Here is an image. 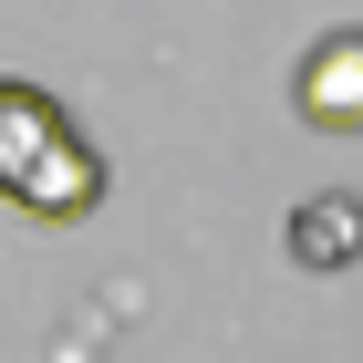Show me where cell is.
<instances>
[{
    "instance_id": "obj_3",
    "label": "cell",
    "mask_w": 363,
    "mask_h": 363,
    "mask_svg": "<svg viewBox=\"0 0 363 363\" xmlns=\"http://www.w3.org/2000/svg\"><path fill=\"white\" fill-rule=\"evenodd\" d=\"M280 250L301 259L311 280L353 270V259H363V197H353V187H322V197H301V208L280 218Z\"/></svg>"
},
{
    "instance_id": "obj_2",
    "label": "cell",
    "mask_w": 363,
    "mask_h": 363,
    "mask_svg": "<svg viewBox=\"0 0 363 363\" xmlns=\"http://www.w3.org/2000/svg\"><path fill=\"white\" fill-rule=\"evenodd\" d=\"M291 104L322 135H363V31H322L291 73Z\"/></svg>"
},
{
    "instance_id": "obj_1",
    "label": "cell",
    "mask_w": 363,
    "mask_h": 363,
    "mask_svg": "<svg viewBox=\"0 0 363 363\" xmlns=\"http://www.w3.org/2000/svg\"><path fill=\"white\" fill-rule=\"evenodd\" d=\"M0 197L42 228H73L104 208V156L94 135L62 114V94L21 84V73H0Z\"/></svg>"
}]
</instances>
